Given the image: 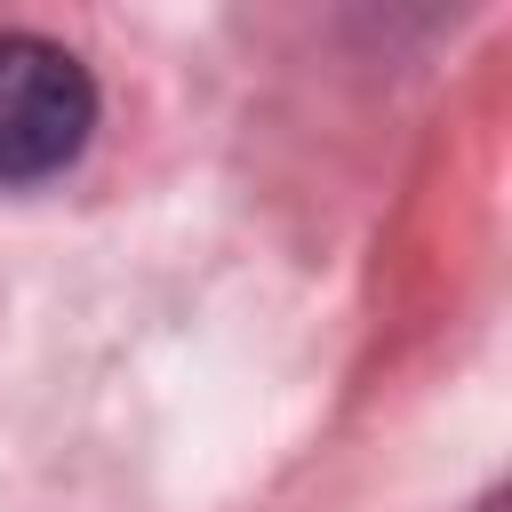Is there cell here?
Returning <instances> with one entry per match:
<instances>
[{
    "instance_id": "1",
    "label": "cell",
    "mask_w": 512,
    "mask_h": 512,
    "mask_svg": "<svg viewBox=\"0 0 512 512\" xmlns=\"http://www.w3.org/2000/svg\"><path fill=\"white\" fill-rule=\"evenodd\" d=\"M96 136V80L48 32H0V192L64 176Z\"/></svg>"
},
{
    "instance_id": "2",
    "label": "cell",
    "mask_w": 512,
    "mask_h": 512,
    "mask_svg": "<svg viewBox=\"0 0 512 512\" xmlns=\"http://www.w3.org/2000/svg\"><path fill=\"white\" fill-rule=\"evenodd\" d=\"M480 512H504V496H488V504H480Z\"/></svg>"
}]
</instances>
